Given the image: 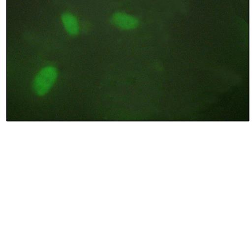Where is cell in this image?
<instances>
[{
  "mask_svg": "<svg viewBox=\"0 0 252 252\" xmlns=\"http://www.w3.org/2000/svg\"><path fill=\"white\" fill-rule=\"evenodd\" d=\"M110 21L116 28L125 31L134 30L139 25V20L136 17L122 11L113 13Z\"/></svg>",
  "mask_w": 252,
  "mask_h": 252,
  "instance_id": "obj_2",
  "label": "cell"
},
{
  "mask_svg": "<svg viewBox=\"0 0 252 252\" xmlns=\"http://www.w3.org/2000/svg\"><path fill=\"white\" fill-rule=\"evenodd\" d=\"M58 76V70L53 66L47 65L41 68L33 80L34 93L38 96L46 94L56 83Z\"/></svg>",
  "mask_w": 252,
  "mask_h": 252,
  "instance_id": "obj_1",
  "label": "cell"
},
{
  "mask_svg": "<svg viewBox=\"0 0 252 252\" xmlns=\"http://www.w3.org/2000/svg\"><path fill=\"white\" fill-rule=\"evenodd\" d=\"M61 21L65 31L70 36H75L79 34L80 24L74 14L68 11L63 12L61 16Z\"/></svg>",
  "mask_w": 252,
  "mask_h": 252,
  "instance_id": "obj_3",
  "label": "cell"
}]
</instances>
